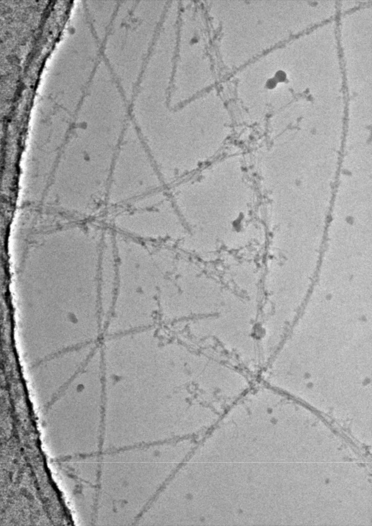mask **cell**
<instances>
[{
	"label": "cell",
	"instance_id": "cell-2",
	"mask_svg": "<svg viewBox=\"0 0 372 526\" xmlns=\"http://www.w3.org/2000/svg\"><path fill=\"white\" fill-rule=\"evenodd\" d=\"M166 443L125 448L123 524L137 521L168 479Z\"/></svg>",
	"mask_w": 372,
	"mask_h": 526
},
{
	"label": "cell",
	"instance_id": "cell-1",
	"mask_svg": "<svg viewBox=\"0 0 372 526\" xmlns=\"http://www.w3.org/2000/svg\"><path fill=\"white\" fill-rule=\"evenodd\" d=\"M168 3L126 1L118 5L121 63L118 82L130 102L164 16Z\"/></svg>",
	"mask_w": 372,
	"mask_h": 526
}]
</instances>
